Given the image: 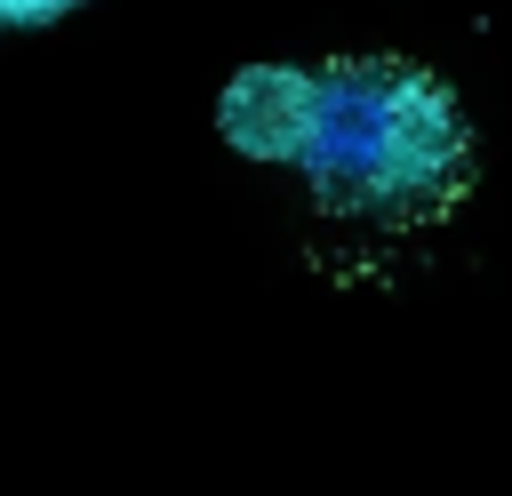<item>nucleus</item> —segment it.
I'll list each match as a JSON object with an SVG mask.
<instances>
[{
	"instance_id": "f257e3e1",
	"label": "nucleus",
	"mask_w": 512,
	"mask_h": 496,
	"mask_svg": "<svg viewBox=\"0 0 512 496\" xmlns=\"http://www.w3.org/2000/svg\"><path fill=\"white\" fill-rule=\"evenodd\" d=\"M296 176L312 184L320 216L408 232L440 224L472 192L480 136L448 72L416 56H336L320 64V104Z\"/></svg>"
},
{
	"instance_id": "7ed1b4c3",
	"label": "nucleus",
	"mask_w": 512,
	"mask_h": 496,
	"mask_svg": "<svg viewBox=\"0 0 512 496\" xmlns=\"http://www.w3.org/2000/svg\"><path fill=\"white\" fill-rule=\"evenodd\" d=\"M80 8L96 0H0V32H48V24H72Z\"/></svg>"
},
{
	"instance_id": "f03ea898",
	"label": "nucleus",
	"mask_w": 512,
	"mask_h": 496,
	"mask_svg": "<svg viewBox=\"0 0 512 496\" xmlns=\"http://www.w3.org/2000/svg\"><path fill=\"white\" fill-rule=\"evenodd\" d=\"M312 104H320V72H304V64H240L216 88V136L240 160L296 168V152L312 136Z\"/></svg>"
}]
</instances>
